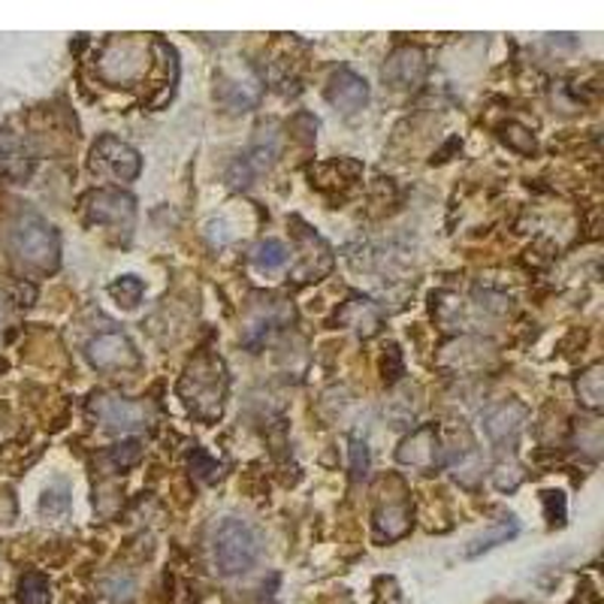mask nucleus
Wrapping results in <instances>:
<instances>
[{"label":"nucleus","instance_id":"obj_4","mask_svg":"<svg viewBox=\"0 0 604 604\" xmlns=\"http://www.w3.org/2000/svg\"><path fill=\"white\" fill-rule=\"evenodd\" d=\"M88 414L98 423H103L107 430L119 432H133L145 430L151 421H154V411L145 405V402L121 400V396H112V393H98L88 402Z\"/></svg>","mask_w":604,"mask_h":604},{"label":"nucleus","instance_id":"obj_20","mask_svg":"<svg viewBox=\"0 0 604 604\" xmlns=\"http://www.w3.org/2000/svg\"><path fill=\"white\" fill-rule=\"evenodd\" d=\"M502 140L514 151H520V154H532L535 151V137L523 124H517V121H507L505 128H502Z\"/></svg>","mask_w":604,"mask_h":604},{"label":"nucleus","instance_id":"obj_5","mask_svg":"<svg viewBox=\"0 0 604 604\" xmlns=\"http://www.w3.org/2000/svg\"><path fill=\"white\" fill-rule=\"evenodd\" d=\"M91 170L94 173H109L115 175L119 182H133L142 170L140 151L128 145L119 137H100L91 149Z\"/></svg>","mask_w":604,"mask_h":604},{"label":"nucleus","instance_id":"obj_21","mask_svg":"<svg viewBox=\"0 0 604 604\" xmlns=\"http://www.w3.org/2000/svg\"><path fill=\"white\" fill-rule=\"evenodd\" d=\"M142 456V444L133 439V442H124V444H115V447H109L107 460L115 469H130V465L137 463Z\"/></svg>","mask_w":604,"mask_h":604},{"label":"nucleus","instance_id":"obj_15","mask_svg":"<svg viewBox=\"0 0 604 604\" xmlns=\"http://www.w3.org/2000/svg\"><path fill=\"white\" fill-rule=\"evenodd\" d=\"M517 532H520L517 520L507 517L505 523H499V526L490 528V532H486V535H477V538L472 541V544H469V547H465V556H469V560H472V556H477V553L493 551V547H496V544H505V541H507V538H514V535H517Z\"/></svg>","mask_w":604,"mask_h":604},{"label":"nucleus","instance_id":"obj_2","mask_svg":"<svg viewBox=\"0 0 604 604\" xmlns=\"http://www.w3.org/2000/svg\"><path fill=\"white\" fill-rule=\"evenodd\" d=\"M7 249L24 270L31 272H54L61 263V242L52 224H46L43 218L24 212L7 230Z\"/></svg>","mask_w":604,"mask_h":604},{"label":"nucleus","instance_id":"obj_18","mask_svg":"<svg viewBox=\"0 0 604 604\" xmlns=\"http://www.w3.org/2000/svg\"><path fill=\"white\" fill-rule=\"evenodd\" d=\"M19 602L22 604H52V593H49V581L46 574L28 572L19 581Z\"/></svg>","mask_w":604,"mask_h":604},{"label":"nucleus","instance_id":"obj_13","mask_svg":"<svg viewBox=\"0 0 604 604\" xmlns=\"http://www.w3.org/2000/svg\"><path fill=\"white\" fill-rule=\"evenodd\" d=\"M335 321L342 326H351V330L363 335V339H369V335H375L378 326H381V312H378V305L372 300L351 296V300L339 309Z\"/></svg>","mask_w":604,"mask_h":604},{"label":"nucleus","instance_id":"obj_10","mask_svg":"<svg viewBox=\"0 0 604 604\" xmlns=\"http://www.w3.org/2000/svg\"><path fill=\"white\" fill-rule=\"evenodd\" d=\"M326 100L333 103L335 109H342V112H356V109L366 107L369 100V85L363 76H356L354 70H335L333 79H330V85H326Z\"/></svg>","mask_w":604,"mask_h":604},{"label":"nucleus","instance_id":"obj_17","mask_svg":"<svg viewBox=\"0 0 604 604\" xmlns=\"http://www.w3.org/2000/svg\"><path fill=\"white\" fill-rule=\"evenodd\" d=\"M70 511V484L67 481H54L46 486L43 499H40V514L43 517H64Z\"/></svg>","mask_w":604,"mask_h":604},{"label":"nucleus","instance_id":"obj_19","mask_svg":"<svg viewBox=\"0 0 604 604\" xmlns=\"http://www.w3.org/2000/svg\"><path fill=\"white\" fill-rule=\"evenodd\" d=\"M109 293H112L121 305L133 309V305H140L142 293H145V284H142L137 275H121V279H115L109 284Z\"/></svg>","mask_w":604,"mask_h":604},{"label":"nucleus","instance_id":"obj_8","mask_svg":"<svg viewBox=\"0 0 604 604\" xmlns=\"http://www.w3.org/2000/svg\"><path fill=\"white\" fill-rule=\"evenodd\" d=\"M384 82L390 88H414L421 85L426 76V54L417 46H400L396 52L390 54L387 64L381 70Z\"/></svg>","mask_w":604,"mask_h":604},{"label":"nucleus","instance_id":"obj_16","mask_svg":"<svg viewBox=\"0 0 604 604\" xmlns=\"http://www.w3.org/2000/svg\"><path fill=\"white\" fill-rule=\"evenodd\" d=\"M288 260H291V251L284 249L279 239H266V242H260L258 249H254V263H258L263 272L284 270Z\"/></svg>","mask_w":604,"mask_h":604},{"label":"nucleus","instance_id":"obj_12","mask_svg":"<svg viewBox=\"0 0 604 604\" xmlns=\"http://www.w3.org/2000/svg\"><path fill=\"white\" fill-rule=\"evenodd\" d=\"M411 528V502L405 496L384 499L375 511V532L381 538L396 541Z\"/></svg>","mask_w":604,"mask_h":604},{"label":"nucleus","instance_id":"obj_14","mask_svg":"<svg viewBox=\"0 0 604 604\" xmlns=\"http://www.w3.org/2000/svg\"><path fill=\"white\" fill-rule=\"evenodd\" d=\"M602 372H604L602 363H595V366H590L581 378H577V396H581V402L586 405V409H593V411L602 409V400H604Z\"/></svg>","mask_w":604,"mask_h":604},{"label":"nucleus","instance_id":"obj_3","mask_svg":"<svg viewBox=\"0 0 604 604\" xmlns=\"http://www.w3.org/2000/svg\"><path fill=\"white\" fill-rule=\"evenodd\" d=\"M260 560V538L258 532L242 523V520H224L215 532V565L218 572L233 577L254 568Z\"/></svg>","mask_w":604,"mask_h":604},{"label":"nucleus","instance_id":"obj_11","mask_svg":"<svg viewBox=\"0 0 604 604\" xmlns=\"http://www.w3.org/2000/svg\"><path fill=\"white\" fill-rule=\"evenodd\" d=\"M526 417H528L526 405H520V402H505V405H499V409H493L486 414L484 430L496 444H514L520 432H523V426H526Z\"/></svg>","mask_w":604,"mask_h":604},{"label":"nucleus","instance_id":"obj_7","mask_svg":"<svg viewBox=\"0 0 604 604\" xmlns=\"http://www.w3.org/2000/svg\"><path fill=\"white\" fill-rule=\"evenodd\" d=\"M85 215L91 224H109L130 230L133 218H137V203L124 191H109V188H103V191H91L85 197Z\"/></svg>","mask_w":604,"mask_h":604},{"label":"nucleus","instance_id":"obj_6","mask_svg":"<svg viewBox=\"0 0 604 604\" xmlns=\"http://www.w3.org/2000/svg\"><path fill=\"white\" fill-rule=\"evenodd\" d=\"M88 363L103 372H124L140 366V351L124 333H100L85 345Z\"/></svg>","mask_w":604,"mask_h":604},{"label":"nucleus","instance_id":"obj_1","mask_svg":"<svg viewBox=\"0 0 604 604\" xmlns=\"http://www.w3.org/2000/svg\"><path fill=\"white\" fill-rule=\"evenodd\" d=\"M226 384H230V378H226L224 360L205 351L184 369L182 381H179V396L197 421L215 423L224 414Z\"/></svg>","mask_w":604,"mask_h":604},{"label":"nucleus","instance_id":"obj_22","mask_svg":"<svg viewBox=\"0 0 604 604\" xmlns=\"http://www.w3.org/2000/svg\"><path fill=\"white\" fill-rule=\"evenodd\" d=\"M351 475L363 481L369 475V447L363 442H351Z\"/></svg>","mask_w":604,"mask_h":604},{"label":"nucleus","instance_id":"obj_9","mask_svg":"<svg viewBox=\"0 0 604 604\" xmlns=\"http://www.w3.org/2000/svg\"><path fill=\"white\" fill-rule=\"evenodd\" d=\"M396 460L402 465H411V469L432 472L439 465V432H435V426H421V430L411 432L409 439L400 444Z\"/></svg>","mask_w":604,"mask_h":604}]
</instances>
